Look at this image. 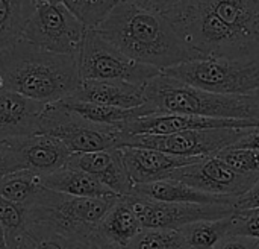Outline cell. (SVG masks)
<instances>
[{
  "label": "cell",
  "instance_id": "6da1fadb",
  "mask_svg": "<svg viewBox=\"0 0 259 249\" xmlns=\"http://www.w3.org/2000/svg\"><path fill=\"white\" fill-rule=\"evenodd\" d=\"M164 14L196 59L259 55V0H179Z\"/></svg>",
  "mask_w": 259,
  "mask_h": 249
},
{
  "label": "cell",
  "instance_id": "7a4b0ae2",
  "mask_svg": "<svg viewBox=\"0 0 259 249\" xmlns=\"http://www.w3.org/2000/svg\"><path fill=\"white\" fill-rule=\"evenodd\" d=\"M131 59L161 72L196 59L162 12L120 2L96 29Z\"/></svg>",
  "mask_w": 259,
  "mask_h": 249
},
{
  "label": "cell",
  "instance_id": "3957f363",
  "mask_svg": "<svg viewBox=\"0 0 259 249\" xmlns=\"http://www.w3.org/2000/svg\"><path fill=\"white\" fill-rule=\"evenodd\" d=\"M5 88L44 105L70 97L79 87L77 55L49 52L20 40L0 50Z\"/></svg>",
  "mask_w": 259,
  "mask_h": 249
},
{
  "label": "cell",
  "instance_id": "277c9868",
  "mask_svg": "<svg viewBox=\"0 0 259 249\" xmlns=\"http://www.w3.org/2000/svg\"><path fill=\"white\" fill-rule=\"evenodd\" d=\"M146 103L161 114H188L211 119L259 120V106L252 94L228 96L158 75L144 85Z\"/></svg>",
  "mask_w": 259,
  "mask_h": 249
},
{
  "label": "cell",
  "instance_id": "5b68a950",
  "mask_svg": "<svg viewBox=\"0 0 259 249\" xmlns=\"http://www.w3.org/2000/svg\"><path fill=\"white\" fill-rule=\"evenodd\" d=\"M118 198H76L42 187L27 207V219L74 242L93 234Z\"/></svg>",
  "mask_w": 259,
  "mask_h": 249
},
{
  "label": "cell",
  "instance_id": "8992f818",
  "mask_svg": "<svg viewBox=\"0 0 259 249\" xmlns=\"http://www.w3.org/2000/svg\"><path fill=\"white\" fill-rule=\"evenodd\" d=\"M162 73L205 91L247 96L259 90V55L244 58H199L170 67Z\"/></svg>",
  "mask_w": 259,
  "mask_h": 249
},
{
  "label": "cell",
  "instance_id": "52a82bcc",
  "mask_svg": "<svg viewBox=\"0 0 259 249\" xmlns=\"http://www.w3.org/2000/svg\"><path fill=\"white\" fill-rule=\"evenodd\" d=\"M80 81H118L146 85L162 72L120 52L96 29H87L77 52Z\"/></svg>",
  "mask_w": 259,
  "mask_h": 249
},
{
  "label": "cell",
  "instance_id": "ba28073f",
  "mask_svg": "<svg viewBox=\"0 0 259 249\" xmlns=\"http://www.w3.org/2000/svg\"><path fill=\"white\" fill-rule=\"evenodd\" d=\"M38 134L58 138L70 154H85L121 148L124 134L118 126L99 125L65 110L59 103L46 105Z\"/></svg>",
  "mask_w": 259,
  "mask_h": 249
},
{
  "label": "cell",
  "instance_id": "9c48e42d",
  "mask_svg": "<svg viewBox=\"0 0 259 249\" xmlns=\"http://www.w3.org/2000/svg\"><path fill=\"white\" fill-rule=\"evenodd\" d=\"M87 27L62 2H38L23 38L41 49L64 55H77Z\"/></svg>",
  "mask_w": 259,
  "mask_h": 249
},
{
  "label": "cell",
  "instance_id": "30bf717a",
  "mask_svg": "<svg viewBox=\"0 0 259 249\" xmlns=\"http://www.w3.org/2000/svg\"><path fill=\"white\" fill-rule=\"evenodd\" d=\"M246 129L249 128L182 131L167 135H129L123 138L121 148H146L187 158L209 157L234 146L243 137Z\"/></svg>",
  "mask_w": 259,
  "mask_h": 249
},
{
  "label": "cell",
  "instance_id": "8fae6325",
  "mask_svg": "<svg viewBox=\"0 0 259 249\" xmlns=\"http://www.w3.org/2000/svg\"><path fill=\"white\" fill-rule=\"evenodd\" d=\"M143 230H181L199 221H219L235 213V204L161 202L138 195L126 196Z\"/></svg>",
  "mask_w": 259,
  "mask_h": 249
},
{
  "label": "cell",
  "instance_id": "7c38bea8",
  "mask_svg": "<svg viewBox=\"0 0 259 249\" xmlns=\"http://www.w3.org/2000/svg\"><path fill=\"white\" fill-rule=\"evenodd\" d=\"M168 178L211 195L237 199L250 192L259 181L258 175L241 173L217 155L200 157L196 163L176 169Z\"/></svg>",
  "mask_w": 259,
  "mask_h": 249
},
{
  "label": "cell",
  "instance_id": "4fadbf2b",
  "mask_svg": "<svg viewBox=\"0 0 259 249\" xmlns=\"http://www.w3.org/2000/svg\"><path fill=\"white\" fill-rule=\"evenodd\" d=\"M259 120L241 119H211L188 114H150L132 122L120 125L124 137L129 135H167L182 131H203V129H235V128H255Z\"/></svg>",
  "mask_w": 259,
  "mask_h": 249
},
{
  "label": "cell",
  "instance_id": "5bb4252c",
  "mask_svg": "<svg viewBox=\"0 0 259 249\" xmlns=\"http://www.w3.org/2000/svg\"><path fill=\"white\" fill-rule=\"evenodd\" d=\"M15 155L20 170L47 176L67 166L70 151L55 137L33 134L6 140Z\"/></svg>",
  "mask_w": 259,
  "mask_h": 249
},
{
  "label": "cell",
  "instance_id": "9a60e30c",
  "mask_svg": "<svg viewBox=\"0 0 259 249\" xmlns=\"http://www.w3.org/2000/svg\"><path fill=\"white\" fill-rule=\"evenodd\" d=\"M65 167L83 170L93 175L117 196L132 195L134 183L124 166L120 148L97 152L71 154Z\"/></svg>",
  "mask_w": 259,
  "mask_h": 249
},
{
  "label": "cell",
  "instance_id": "2e32d148",
  "mask_svg": "<svg viewBox=\"0 0 259 249\" xmlns=\"http://www.w3.org/2000/svg\"><path fill=\"white\" fill-rule=\"evenodd\" d=\"M120 149H121L124 166L127 169V173L134 186L165 180L176 169L193 164L200 158V157L196 158L178 157V155H171L155 149H146V148L124 146Z\"/></svg>",
  "mask_w": 259,
  "mask_h": 249
},
{
  "label": "cell",
  "instance_id": "e0dca14e",
  "mask_svg": "<svg viewBox=\"0 0 259 249\" xmlns=\"http://www.w3.org/2000/svg\"><path fill=\"white\" fill-rule=\"evenodd\" d=\"M46 105L11 90H0V141L38 134Z\"/></svg>",
  "mask_w": 259,
  "mask_h": 249
},
{
  "label": "cell",
  "instance_id": "ac0fdd59",
  "mask_svg": "<svg viewBox=\"0 0 259 249\" xmlns=\"http://www.w3.org/2000/svg\"><path fill=\"white\" fill-rule=\"evenodd\" d=\"M67 99L124 110L138 108L146 103L144 85L118 81H82L74 93Z\"/></svg>",
  "mask_w": 259,
  "mask_h": 249
},
{
  "label": "cell",
  "instance_id": "d6986e66",
  "mask_svg": "<svg viewBox=\"0 0 259 249\" xmlns=\"http://www.w3.org/2000/svg\"><path fill=\"white\" fill-rule=\"evenodd\" d=\"M132 195H138L161 202H179V204H235L237 202V198L211 195L171 178H165L149 184L134 186Z\"/></svg>",
  "mask_w": 259,
  "mask_h": 249
},
{
  "label": "cell",
  "instance_id": "ffe728a7",
  "mask_svg": "<svg viewBox=\"0 0 259 249\" xmlns=\"http://www.w3.org/2000/svg\"><path fill=\"white\" fill-rule=\"evenodd\" d=\"M42 184L49 190L59 192L68 196H76V198L103 199V198L117 196L93 175L71 167H64L58 172L42 176Z\"/></svg>",
  "mask_w": 259,
  "mask_h": 249
},
{
  "label": "cell",
  "instance_id": "44dd1931",
  "mask_svg": "<svg viewBox=\"0 0 259 249\" xmlns=\"http://www.w3.org/2000/svg\"><path fill=\"white\" fill-rule=\"evenodd\" d=\"M97 231L109 242L127 248L143 231V227L126 196H120L97 227Z\"/></svg>",
  "mask_w": 259,
  "mask_h": 249
},
{
  "label": "cell",
  "instance_id": "7402d4cb",
  "mask_svg": "<svg viewBox=\"0 0 259 249\" xmlns=\"http://www.w3.org/2000/svg\"><path fill=\"white\" fill-rule=\"evenodd\" d=\"M56 103L62 105L68 111L79 114L80 117H83L87 120H91L99 125H109V126H120V125L132 122L135 119L156 114L155 110L149 103H144V105H141L138 108H132V110L90 103V102H79V100H73V99H64Z\"/></svg>",
  "mask_w": 259,
  "mask_h": 249
},
{
  "label": "cell",
  "instance_id": "603a6c76",
  "mask_svg": "<svg viewBox=\"0 0 259 249\" xmlns=\"http://www.w3.org/2000/svg\"><path fill=\"white\" fill-rule=\"evenodd\" d=\"M33 9L32 0H0V50L23 38Z\"/></svg>",
  "mask_w": 259,
  "mask_h": 249
},
{
  "label": "cell",
  "instance_id": "cb8c5ba5",
  "mask_svg": "<svg viewBox=\"0 0 259 249\" xmlns=\"http://www.w3.org/2000/svg\"><path fill=\"white\" fill-rule=\"evenodd\" d=\"M42 187L44 184L41 175L30 170H15L0 180V196L27 208Z\"/></svg>",
  "mask_w": 259,
  "mask_h": 249
},
{
  "label": "cell",
  "instance_id": "d4e9b609",
  "mask_svg": "<svg viewBox=\"0 0 259 249\" xmlns=\"http://www.w3.org/2000/svg\"><path fill=\"white\" fill-rule=\"evenodd\" d=\"M190 249H214L231 231V216L219 221H199L179 230Z\"/></svg>",
  "mask_w": 259,
  "mask_h": 249
},
{
  "label": "cell",
  "instance_id": "484cf974",
  "mask_svg": "<svg viewBox=\"0 0 259 249\" xmlns=\"http://www.w3.org/2000/svg\"><path fill=\"white\" fill-rule=\"evenodd\" d=\"M0 225L9 249H21L29 228L27 208L0 196Z\"/></svg>",
  "mask_w": 259,
  "mask_h": 249
},
{
  "label": "cell",
  "instance_id": "4316f807",
  "mask_svg": "<svg viewBox=\"0 0 259 249\" xmlns=\"http://www.w3.org/2000/svg\"><path fill=\"white\" fill-rule=\"evenodd\" d=\"M65 8L87 27L97 29L120 0H61Z\"/></svg>",
  "mask_w": 259,
  "mask_h": 249
},
{
  "label": "cell",
  "instance_id": "83f0119b",
  "mask_svg": "<svg viewBox=\"0 0 259 249\" xmlns=\"http://www.w3.org/2000/svg\"><path fill=\"white\" fill-rule=\"evenodd\" d=\"M126 249H190L179 230H143Z\"/></svg>",
  "mask_w": 259,
  "mask_h": 249
},
{
  "label": "cell",
  "instance_id": "f1b7e54d",
  "mask_svg": "<svg viewBox=\"0 0 259 249\" xmlns=\"http://www.w3.org/2000/svg\"><path fill=\"white\" fill-rule=\"evenodd\" d=\"M21 249H71L70 240L64 239L62 236L53 233L52 230L29 224L27 234L23 242Z\"/></svg>",
  "mask_w": 259,
  "mask_h": 249
},
{
  "label": "cell",
  "instance_id": "f546056e",
  "mask_svg": "<svg viewBox=\"0 0 259 249\" xmlns=\"http://www.w3.org/2000/svg\"><path fill=\"white\" fill-rule=\"evenodd\" d=\"M217 157L241 173L259 176V151L240 149V148L231 146V148L220 151Z\"/></svg>",
  "mask_w": 259,
  "mask_h": 249
},
{
  "label": "cell",
  "instance_id": "4dcf8cb0",
  "mask_svg": "<svg viewBox=\"0 0 259 249\" xmlns=\"http://www.w3.org/2000/svg\"><path fill=\"white\" fill-rule=\"evenodd\" d=\"M229 236H246L259 240V207L235 210L231 216Z\"/></svg>",
  "mask_w": 259,
  "mask_h": 249
},
{
  "label": "cell",
  "instance_id": "1f68e13d",
  "mask_svg": "<svg viewBox=\"0 0 259 249\" xmlns=\"http://www.w3.org/2000/svg\"><path fill=\"white\" fill-rule=\"evenodd\" d=\"M70 248L71 249H126L106 240L97 230L90 234L88 237L85 239H80V240H74V242H70Z\"/></svg>",
  "mask_w": 259,
  "mask_h": 249
},
{
  "label": "cell",
  "instance_id": "d6a6232c",
  "mask_svg": "<svg viewBox=\"0 0 259 249\" xmlns=\"http://www.w3.org/2000/svg\"><path fill=\"white\" fill-rule=\"evenodd\" d=\"M20 170L18 163L15 160V155L9 146L8 141H0V180H3L6 175Z\"/></svg>",
  "mask_w": 259,
  "mask_h": 249
},
{
  "label": "cell",
  "instance_id": "836d02e7",
  "mask_svg": "<svg viewBox=\"0 0 259 249\" xmlns=\"http://www.w3.org/2000/svg\"><path fill=\"white\" fill-rule=\"evenodd\" d=\"M214 249H259V240L246 236H226Z\"/></svg>",
  "mask_w": 259,
  "mask_h": 249
},
{
  "label": "cell",
  "instance_id": "e575fe53",
  "mask_svg": "<svg viewBox=\"0 0 259 249\" xmlns=\"http://www.w3.org/2000/svg\"><path fill=\"white\" fill-rule=\"evenodd\" d=\"M120 2H129V3H134V5H137L140 8L164 14L168 9H171L179 0H120Z\"/></svg>",
  "mask_w": 259,
  "mask_h": 249
},
{
  "label": "cell",
  "instance_id": "d590c367",
  "mask_svg": "<svg viewBox=\"0 0 259 249\" xmlns=\"http://www.w3.org/2000/svg\"><path fill=\"white\" fill-rule=\"evenodd\" d=\"M232 148L255 149V151H259V126L246 129V132L243 134V137H241Z\"/></svg>",
  "mask_w": 259,
  "mask_h": 249
},
{
  "label": "cell",
  "instance_id": "8d00e7d4",
  "mask_svg": "<svg viewBox=\"0 0 259 249\" xmlns=\"http://www.w3.org/2000/svg\"><path fill=\"white\" fill-rule=\"evenodd\" d=\"M259 207V181L256 186L247 192L246 195L240 196L235 202V208L237 210H246V208H256Z\"/></svg>",
  "mask_w": 259,
  "mask_h": 249
},
{
  "label": "cell",
  "instance_id": "74e56055",
  "mask_svg": "<svg viewBox=\"0 0 259 249\" xmlns=\"http://www.w3.org/2000/svg\"><path fill=\"white\" fill-rule=\"evenodd\" d=\"M0 249H9L8 248V243H6V237H5L2 225H0Z\"/></svg>",
  "mask_w": 259,
  "mask_h": 249
},
{
  "label": "cell",
  "instance_id": "f35d334b",
  "mask_svg": "<svg viewBox=\"0 0 259 249\" xmlns=\"http://www.w3.org/2000/svg\"><path fill=\"white\" fill-rule=\"evenodd\" d=\"M252 96L255 97V100H256V103H258V106H259V90L258 91H255V93H252Z\"/></svg>",
  "mask_w": 259,
  "mask_h": 249
},
{
  "label": "cell",
  "instance_id": "ab89813d",
  "mask_svg": "<svg viewBox=\"0 0 259 249\" xmlns=\"http://www.w3.org/2000/svg\"><path fill=\"white\" fill-rule=\"evenodd\" d=\"M5 88V81H3V76H2V72H0V90Z\"/></svg>",
  "mask_w": 259,
  "mask_h": 249
},
{
  "label": "cell",
  "instance_id": "60d3db41",
  "mask_svg": "<svg viewBox=\"0 0 259 249\" xmlns=\"http://www.w3.org/2000/svg\"><path fill=\"white\" fill-rule=\"evenodd\" d=\"M33 3H38V2H50V0H32Z\"/></svg>",
  "mask_w": 259,
  "mask_h": 249
},
{
  "label": "cell",
  "instance_id": "b9f144b4",
  "mask_svg": "<svg viewBox=\"0 0 259 249\" xmlns=\"http://www.w3.org/2000/svg\"><path fill=\"white\" fill-rule=\"evenodd\" d=\"M50 2H61V0H50Z\"/></svg>",
  "mask_w": 259,
  "mask_h": 249
}]
</instances>
